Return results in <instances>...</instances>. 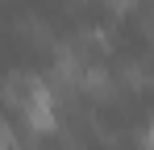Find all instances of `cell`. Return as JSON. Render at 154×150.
Here are the masks:
<instances>
[{"instance_id": "3", "label": "cell", "mask_w": 154, "mask_h": 150, "mask_svg": "<svg viewBox=\"0 0 154 150\" xmlns=\"http://www.w3.org/2000/svg\"><path fill=\"white\" fill-rule=\"evenodd\" d=\"M142 150H154V121L142 129Z\"/></svg>"}, {"instance_id": "2", "label": "cell", "mask_w": 154, "mask_h": 150, "mask_svg": "<svg viewBox=\"0 0 154 150\" xmlns=\"http://www.w3.org/2000/svg\"><path fill=\"white\" fill-rule=\"evenodd\" d=\"M112 71L108 67H100V63H88V71H83V79H79V88L88 92V96H108L112 92Z\"/></svg>"}, {"instance_id": "1", "label": "cell", "mask_w": 154, "mask_h": 150, "mask_svg": "<svg viewBox=\"0 0 154 150\" xmlns=\"http://www.w3.org/2000/svg\"><path fill=\"white\" fill-rule=\"evenodd\" d=\"M117 83L129 88V92L150 88V63H142V58H125V63L117 67Z\"/></svg>"}]
</instances>
